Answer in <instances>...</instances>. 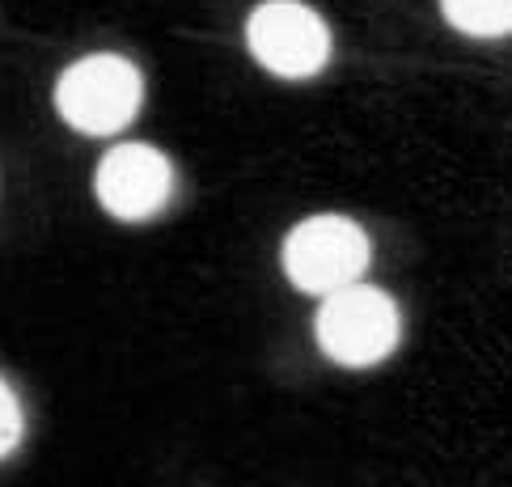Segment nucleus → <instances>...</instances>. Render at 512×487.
<instances>
[{
  "label": "nucleus",
  "mask_w": 512,
  "mask_h": 487,
  "mask_svg": "<svg viewBox=\"0 0 512 487\" xmlns=\"http://www.w3.org/2000/svg\"><path fill=\"white\" fill-rule=\"evenodd\" d=\"M144 81L132 60L98 51L68 64L56 81V111L81 136H115L136 119Z\"/></svg>",
  "instance_id": "nucleus-1"
},
{
  "label": "nucleus",
  "mask_w": 512,
  "mask_h": 487,
  "mask_svg": "<svg viewBox=\"0 0 512 487\" xmlns=\"http://www.w3.org/2000/svg\"><path fill=\"white\" fill-rule=\"evenodd\" d=\"M318 348L347 369L381 365L402 335V318L390 293L373 284H347L339 293L322 297V310L314 318Z\"/></svg>",
  "instance_id": "nucleus-2"
},
{
  "label": "nucleus",
  "mask_w": 512,
  "mask_h": 487,
  "mask_svg": "<svg viewBox=\"0 0 512 487\" xmlns=\"http://www.w3.org/2000/svg\"><path fill=\"white\" fill-rule=\"evenodd\" d=\"M280 259H284L288 280L297 284L301 293L331 297L347 284H360L373 250H369V238H364V229L352 221V216L318 212V216H305L301 225L288 229Z\"/></svg>",
  "instance_id": "nucleus-3"
},
{
  "label": "nucleus",
  "mask_w": 512,
  "mask_h": 487,
  "mask_svg": "<svg viewBox=\"0 0 512 487\" xmlns=\"http://www.w3.org/2000/svg\"><path fill=\"white\" fill-rule=\"evenodd\" d=\"M246 47L259 68L284 81H305L331 60V26L305 0H263L246 17Z\"/></svg>",
  "instance_id": "nucleus-4"
},
{
  "label": "nucleus",
  "mask_w": 512,
  "mask_h": 487,
  "mask_svg": "<svg viewBox=\"0 0 512 487\" xmlns=\"http://www.w3.org/2000/svg\"><path fill=\"white\" fill-rule=\"evenodd\" d=\"M94 195L115 221H149L174 195V166L153 144H115L94 170Z\"/></svg>",
  "instance_id": "nucleus-5"
},
{
  "label": "nucleus",
  "mask_w": 512,
  "mask_h": 487,
  "mask_svg": "<svg viewBox=\"0 0 512 487\" xmlns=\"http://www.w3.org/2000/svg\"><path fill=\"white\" fill-rule=\"evenodd\" d=\"M441 13L453 30L474 34V39L512 34V0H441Z\"/></svg>",
  "instance_id": "nucleus-6"
},
{
  "label": "nucleus",
  "mask_w": 512,
  "mask_h": 487,
  "mask_svg": "<svg viewBox=\"0 0 512 487\" xmlns=\"http://www.w3.org/2000/svg\"><path fill=\"white\" fill-rule=\"evenodd\" d=\"M22 432H26V420H22V403H17L13 386L0 377V458H9L17 445H22Z\"/></svg>",
  "instance_id": "nucleus-7"
}]
</instances>
